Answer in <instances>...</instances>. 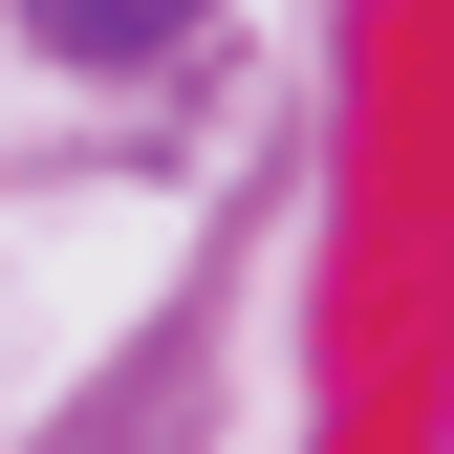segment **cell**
<instances>
[{
    "instance_id": "obj_1",
    "label": "cell",
    "mask_w": 454,
    "mask_h": 454,
    "mask_svg": "<svg viewBox=\"0 0 454 454\" xmlns=\"http://www.w3.org/2000/svg\"><path fill=\"white\" fill-rule=\"evenodd\" d=\"M22 22H43V43H66V66H152V43H174V22H195V0H22Z\"/></svg>"
}]
</instances>
